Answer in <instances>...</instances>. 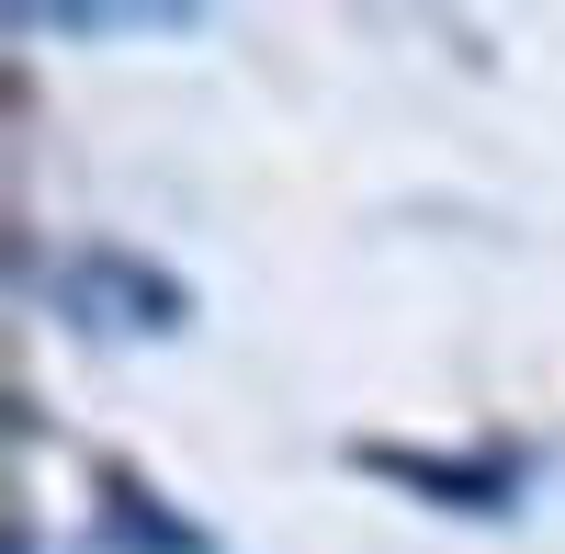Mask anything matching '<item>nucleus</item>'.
Returning a JSON list of instances; mask_svg holds the SVG:
<instances>
[{
  "mask_svg": "<svg viewBox=\"0 0 565 554\" xmlns=\"http://www.w3.org/2000/svg\"><path fill=\"white\" fill-rule=\"evenodd\" d=\"M23 34H204L193 0H23Z\"/></svg>",
  "mask_w": 565,
  "mask_h": 554,
  "instance_id": "nucleus-4",
  "label": "nucleus"
},
{
  "mask_svg": "<svg viewBox=\"0 0 565 554\" xmlns=\"http://www.w3.org/2000/svg\"><path fill=\"white\" fill-rule=\"evenodd\" d=\"M362 476H385L407 498H430V510H463V521H509L521 510V452H418V441H351Z\"/></svg>",
  "mask_w": 565,
  "mask_h": 554,
  "instance_id": "nucleus-2",
  "label": "nucleus"
},
{
  "mask_svg": "<svg viewBox=\"0 0 565 554\" xmlns=\"http://www.w3.org/2000/svg\"><path fill=\"white\" fill-rule=\"evenodd\" d=\"M90 554H215V532H204V521H181L148 476L103 465V521H90Z\"/></svg>",
  "mask_w": 565,
  "mask_h": 554,
  "instance_id": "nucleus-3",
  "label": "nucleus"
},
{
  "mask_svg": "<svg viewBox=\"0 0 565 554\" xmlns=\"http://www.w3.org/2000/svg\"><path fill=\"white\" fill-rule=\"evenodd\" d=\"M12 271H23V295H45L79 340H181L193 329V295H181L148 249H114V238H79V249L12 238Z\"/></svg>",
  "mask_w": 565,
  "mask_h": 554,
  "instance_id": "nucleus-1",
  "label": "nucleus"
}]
</instances>
